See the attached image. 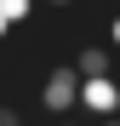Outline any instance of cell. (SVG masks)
Here are the masks:
<instances>
[{"mask_svg":"<svg viewBox=\"0 0 120 126\" xmlns=\"http://www.w3.org/2000/svg\"><path fill=\"white\" fill-rule=\"evenodd\" d=\"M109 40H114V46H120V12L109 17Z\"/></svg>","mask_w":120,"mask_h":126,"instance_id":"6","label":"cell"},{"mask_svg":"<svg viewBox=\"0 0 120 126\" xmlns=\"http://www.w3.org/2000/svg\"><path fill=\"white\" fill-rule=\"evenodd\" d=\"M80 109L97 115V120H109L120 115V80L114 75H97V80H80Z\"/></svg>","mask_w":120,"mask_h":126,"instance_id":"2","label":"cell"},{"mask_svg":"<svg viewBox=\"0 0 120 126\" xmlns=\"http://www.w3.org/2000/svg\"><path fill=\"white\" fill-rule=\"evenodd\" d=\"M46 6H74V0H46Z\"/></svg>","mask_w":120,"mask_h":126,"instance_id":"9","label":"cell"},{"mask_svg":"<svg viewBox=\"0 0 120 126\" xmlns=\"http://www.w3.org/2000/svg\"><path fill=\"white\" fill-rule=\"evenodd\" d=\"M69 69H74L80 80H97V75H114V52H109V46H80Z\"/></svg>","mask_w":120,"mask_h":126,"instance_id":"3","label":"cell"},{"mask_svg":"<svg viewBox=\"0 0 120 126\" xmlns=\"http://www.w3.org/2000/svg\"><path fill=\"white\" fill-rule=\"evenodd\" d=\"M97 126H120V115H109V120H97Z\"/></svg>","mask_w":120,"mask_h":126,"instance_id":"8","label":"cell"},{"mask_svg":"<svg viewBox=\"0 0 120 126\" xmlns=\"http://www.w3.org/2000/svg\"><path fill=\"white\" fill-rule=\"evenodd\" d=\"M0 17H6L12 29H17V23H29V17H34V0H0Z\"/></svg>","mask_w":120,"mask_h":126,"instance_id":"4","label":"cell"},{"mask_svg":"<svg viewBox=\"0 0 120 126\" xmlns=\"http://www.w3.org/2000/svg\"><path fill=\"white\" fill-rule=\"evenodd\" d=\"M57 126H80V120H74V115H69V120H57Z\"/></svg>","mask_w":120,"mask_h":126,"instance_id":"10","label":"cell"},{"mask_svg":"<svg viewBox=\"0 0 120 126\" xmlns=\"http://www.w3.org/2000/svg\"><path fill=\"white\" fill-rule=\"evenodd\" d=\"M6 34H12V23H6V17H0V40H6Z\"/></svg>","mask_w":120,"mask_h":126,"instance_id":"7","label":"cell"},{"mask_svg":"<svg viewBox=\"0 0 120 126\" xmlns=\"http://www.w3.org/2000/svg\"><path fill=\"white\" fill-rule=\"evenodd\" d=\"M0 126H23V115H17L12 103H0Z\"/></svg>","mask_w":120,"mask_h":126,"instance_id":"5","label":"cell"},{"mask_svg":"<svg viewBox=\"0 0 120 126\" xmlns=\"http://www.w3.org/2000/svg\"><path fill=\"white\" fill-rule=\"evenodd\" d=\"M40 109H52L57 120H69V115L80 109V75L69 69V63L46 69V80H40Z\"/></svg>","mask_w":120,"mask_h":126,"instance_id":"1","label":"cell"}]
</instances>
